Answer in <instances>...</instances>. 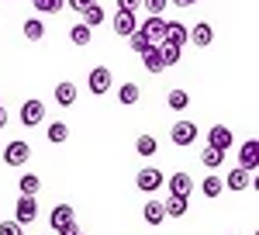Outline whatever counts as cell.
I'll return each mask as SVG.
<instances>
[{
    "mask_svg": "<svg viewBox=\"0 0 259 235\" xmlns=\"http://www.w3.org/2000/svg\"><path fill=\"white\" fill-rule=\"evenodd\" d=\"M49 228H52L56 235H73V232H76V215H73V208H69V204L52 208V215H49Z\"/></svg>",
    "mask_w": 259,
    "mask_h": 235,
    "instance_id": "1",
    "label": "cell"
},
{
    "mask_svg": "<svg viewBox=\"0 0 259 235\" xmlns=\"http://www.w3.org/2000/svg\"><path fill=\"white\" fill-rule=\"evenodd\" d=\"M169 142L180 145V149L194 145V142H197V125H194V121H173V125H169Z\"/></svg>",
    "mask_w": 259,
    "mask_h": 235,
    "instance_id": "2",
    "label": "cell"
},
{
    "mask_svg": "<svg viewBox=\"0 0 259 235\" xmlns=\"http://www.w3.org/2000/svg\"><path fill=\"white\" fill-rule=\"evenodd\" d=\"M41 121H45V104H41L38 97H28L21 104V125H24V128H35Z\"/></svg>",
    "mask_w": 259,
    "mask_h": 235,
    "instance_id": "3",
    "label": "cell"
},
{
    "mask_svg": "<svg viewBox=\"0 0 259 235\" xmlns=\"http://www.w3.org/2000/svg\"><path fill=\"white\" fill-rule=\"evenodd\" d=\"M35 218H38V201H35V197H28V194H21L18 204H14V221L24 228V225H31Z\"/></svg>",
    "mask_w": 259,
    "mask_h": 235,
    "instance_id": "4",
    "label": "cell"
},
{
    "mask_svg": "<svg viewBox=\"0 0 259 235\" xmlns=\"http://www.w3.org/2000/svg\"><path fill=\"white\" fill-rule=\"evenodd\" d=\"M28 159H31V145H28V142H7V149H4V163H7V166H24V163H28Z\"/></svg>",
    "mask_w": 259,
    "mask_h": 235,
    "instance_id": "5",
    "label": "cell"
},
{
    "mask_svg": "<svg viewBox=\"0 0 259 235\" xmlns=\"http://www.w3.org/2000/svg\"><path fill=\"white\" fill-rule=\"evenodd\" d=\"M111 83H114V76H111V69H107V66H97V69H90V76H87V87H90V94H107V90H111Z\"/></svg>",
    "mask_w": 259,
    "mask_h": 235,
    "instance_id": "6",
    "label": "cell"
},
{
    "mask_svg": "<svg viewBox=\"0 0 259 235\" xmlns=\"http://www.w3.org/2000/svg\"><path fill=\"white\" fill-rule=\"evenodd\" d=\"M239 166L245 170V173H252V170L259 166V142H256V138L242 142V149H239Z\"/></svg>",
    "mask_w": 259,
    "mask_h": 235,
    "instance_id": "7",
    "label": "cell"
},
{
    "mask_svg": "<svg viewBox=\"0 0 259 235\" xmlns=\"http://www.w3.org/2000/svg\"><path fill=\"white\" fill-rule=\"evenodd\" d=\"M135 187L145 190V194H152V190H159V187H162V173H159V170H152V166H145V170L135 173Z\"/></svg>",
    "mask_w": 259,
    "mask_h": 235,
    "instance_id": "8",
    "label": "cell"
},
{
    "mask_svg": "<svg viewBox=\"0 0 259 235\" xmlns=\"http://www.w3.org/2000/svg\"><path fill=\"white\" fill-rule=\"evenodd\" d=\"M187 42H194L197 49H207V45L214 42V28H211L207 21H200V24H194V28H187Z\"/></svg>",
    "mask_w": 259,
    "mask_h": 235,
    "instance_id": "9",
    "label": "cell"
},
{
    "mask_svg": "<svg viewBox=\"0 0 259 235\" xmlns=\"http://www.w3.org/2000/svg\"><path fill=\"white\" fill-rule=\"evenodd\" d=\"M139 28H142V35L152 42V45H159V42H162V31H166V21H162V18H152V14H145V21H142Z\"/></svg>",
    "mask_w": 259,
    "mask_h": 235,
    "instance_id": "10",
    "label": "cell"
},
{
    "mask_svg": "<svg viewBox=\"0 0 259 235\" xmlns=\"http://www.w3.org/2000/svg\"><path fill=\"white\" fill-rule=\"evenodd\" d=\"M207 145L218 149V152H225V149L232 145V128H228V125H214V128L207 132Z\"/></svg>",
    "mask_w": 259,
    "mask_h": 235,
    "instance_id": "11",
    "label": "cell"
},
{
    "mask_svg": "<svg viewBox=\"0 0 259 235\" xmlns=\"http://www.w3.org/2000/svg\"><path fill=\"white\" fill-rule=\"evenodd\" d=\"M162 42H169V45H177V49H183V45H187V24H180V21H166V31H162Z\"/></svg>",
    "mask_w": 259,
    "mask_h": 235,
    "instance_id": "12",
    "label": "cell"
},
{
    "mask_svg": "<svg viewBox=\"0 0 259 235\" xmlns=\"http://www.w3.org/2000/svg\"><path fill=\"white\" fill-rule=\"evenodd\" d=\"M135 28H139V21H135V14H132V11H118V14H114V35L128 38Z\"/></svg>",
    "mask_w": 259,
    "mask_h": 235,
    "instance_id": "13",
    "label": "cell"
},
{
    "mask_svg": "<svg viewBox=\"0 0 259 235\" xmlns=\"http://www.w3.org/2000/svg\"><path fill=\"white\" fill-rule=\"evenodd\" d=\"M187 208H190V197L169 194L166 201H162V211H166V218H183V215H187Z\"/></svg>",
    "mask_w": 259,
    "mask_h": 235,
    "instance_id": "14",
    "label": "cell"
},
{
    "mask_svg": "<svg viewBox=\"0 0 259 235\" xmlns=\"http://www.w3.org/2000/svg\"><path fill=\"white\" fill-rule=\"evenodd\" d=\"M166 183H169V194H177V197H190V190H194L190 173H173Z\"/></svg>",
    "mask_w": 259,
    "mask_h": 235,
    "instance_id": "15",
    "label": "cell"
},
{
    "mask_svg": "<svg viewBox=\"0 0 259 235\" xmlns=\"http://www.w3.org/2000/svg\"><path fill=\"white\" fill-rule=\"evenodd\" d=\"M142 218H145V225H162V218H166L162 201H145L142 204Z\"/></svg>",
    "mask_w": 259,
    "mask_h": 235,
    "instance_id": "16",
    "label": "cell"
},
{
    "mask_svg": "<svg viewBox=\"0 0 259 235\" xmlns=\"http://www.w3.org/2000/svg\"><path fill=\"white\" fill-rule=\"evenodd\" d=\"M225 183L232 187V190H245V187H252V173H245V170H232V173L225 176Z\"/></svg>",
    "mask_w": 259,
    "mask_h": 235,
    "instance_id": "17",
    "label": "cell"
},
{
    "mask_svg": "<svg viewBox=\"0 0 259 235\" xmlns=\"http://www.w3.org/2000/svg\"><path fill=\"white\" fill-rule=\"evenodd\" d=\"M104 18H107V14H104V7H100V4H90V7L83 11V24H87L90 31H94L97 24H104Z\"/></svg>",
    "mask_w": 259,
    "mask_h": 235,
    "instance_id": "18",
    "label": "cell"
},
{
    "mask_svg": "<svg viewBox=\"0 0 259 235\" xmlns=\"http://www.w3.org/2000/svg\"><path fill=\"white\" fill-rule=\"evenodd\" d=\"M156 149H159V142H156V135H139L135 138V152H139V156H156Z\"/></svg>",
    "mask_w": 259,
    "mask_h": 235,
    "instance_id": "19",
    "label": "cell"
},
{
    "mask_svg": "<svg viewBox=\"0 0 259 235\" xmlns=\"http://www.w3.org/2000/svg\"><path fill=\"white\" fill-rule=\"evenodd\" d=\"M38 187H41V176H35V173H24L18 180V190H21V194H28V197L38 194Z\"/></svg>",
    "mask_w": 259,
    "mask_h": 235,
    "instance_id": "20",
    "label": "cell"
},
{
    "mask_svg": "<svg viewBox=\"0 0 259 235\" xmlns=\"http://www.w3.org/2000/svg\"><path fill=\"white\" fill-rule=\"evenodd\" d=\"M73 100H76V83H59V87H56V104L69 107Z\"/></svg>",
    "mask_w": 259,
    "mask_h": 235,
    "instance_id": "21",
    "label": "cell"
},
{
    "mask_svg": "<svg viewBox=\"0 0 259 235\" xmlns=\"http://www.w3.org/2000/svg\"><path fill=\"white\" fill-rule=\"evenodd\" d=\"M45 135H49V142H52V145H62V142L69 138V128H66V121H52Z\"/></svg>",
    "mask_w": 259,
    "mask_h": 235,
    "instance_id": "22",
    "label": "cell"
},
{
    "mask_svg": "<svg viewBox=\"0 0 259 235\" xmlns=\"http://www.w3.org/2000/svg\"><path fill=\"white\" fill-rule=\"evenodd\" d=\"M156 49H159L162 66H177V62H180V49H177V45H169V42H159Z\"/></svg>",
    "mask_w": 259,
    "mask_h": 235,
    "instance_id": "23",
    "label": "cell"
},
{
    "mask_svg": "<svg viewBox=\"0 0 259 235\" xmlns=\"http://www.w3.org/2000/svg\"><path fill=\"white\" fill-rule=\"evenodd\" d=\"M142 62H145L149 73H162V59H159V49H156V45H152L149 52H142Z\"/></svg>",
    "mask_w": 259,
    "mask_h": 235,
    "instance_id": "24",
    "label": "cell"
},
{
    "mask_svg": "<svg viewBox=\"0 0 259 235\" xmlns=\"http://www.w3.org/2000/svg\"><path fill=\"white\" fill-rule=\"evenodd\" d=\"M200 163H204L207 170H218L221 163H225V152H218V149H211V145H207V149L200 152Z\"/></svg>",
    "mask_w": 259,
    "mask_h": 235,
    "instance_id": "25",
    "label": "cell"
},
{
    "mask_svg": "<svg viewBox=\"0 0 259 235\" xmlns=\"http://www.w3.org/2000/svg\"><path fill=\"white\" fill-rule=\"evenodd\" d=\"M41 35H45V24H41L38 18H28V21H24V38H28V42H38Z\"/></svg>",
    "mask_w": 259,
    "mask_h": 235,
    "instance_id": "26",
    "label": "cell"
},
{
    "mask_svg": "<svg viewBox=\"0 0 259 235\" xmlns=\"http://www.w3.org/2000/svg\"><path fill=\"white\" fill-rule=\"evenodd\" d=\"M31 4H35L38 14H59L62 7H66V0H31Z\"/></svg>",
    "mask_w": 259,
    "mask_h": 235,
    "instance_id": "27",
    "label": "cell"
},
{
    "mask_svg": "<svg viewBox=\"0 0 259 235\" xmlns=\"http://www.w3.org/2000/svg\"><path fill=\"white\" fill-rule=\"evenodd\" d=\"M200 190H204V197H211V201H214V197H218L221 190H225V183H221L218 176L211 173V176H207V180H204V183H200Z\"/></svg>",
    "mask_w": 259,
    "mask_h": 235,
    "instance_id": "28",
    "label": "cell"
},
{
    "mask_svg": "<svg viewBox=\"0 0 259 235\" xmlns=\"http://www.w3.org/2000/svg\"><path fill=\"white\" fill-rule=\"evenodd\" d=\"M166 104H169L173 111H183V107L190 104V94H187V90H169V97H166Z\"/></svg>",
    "mask_w": 259,
    "mask_h": 235,
    "instance_id": "29",
    "label": "cell"
},
{
    "mask_svg": "<svg viewBox=\"0 0 259 235\" xmlns=\"http://www.w3.org/2000/svg\"><path fill=\"white\" fill-rule=\"evenodd\" d=\"M128 42H132V49H135V52H149V49H152V42L145 38V35H142V28H135V31H132V35H128Z\"/></svg>",
    "mask_w": 259,
    "mask_h": 235,
    "instance_id": "30",
    "label": "cell"
},
{
    "mask_svg": "<svg viewBox=\"0 0 259 235\" xmlns=\"http://www.w3.org/2000/svg\"><path fill=\"white\" fill-rule=\"evenodd\" d=\"M118 100L124 104V107H132V104L139 100V87H135V83H124V87L118 90Z\"/></svg>",
    "mask_w": 259,
    "mask_h": 235,
    "instance_id": "31",
    "label": "cell"
},
{
    "mask_svg": "<svg viewBox=\"0 0 259 235\" xmlns=\"http://www.w3.org/2000/svg\"><path fill=\"white\" fill-rule=\"evenodd\" d=\"M69 42H76V45H90V28L87 24H73V31H69Z\"/></svg>",
    "mask_w": 259,
    "mask_h": 235,
    "instance_id": "32",
    "label": "cell"
},
{
    "mask_svg": "<svg viewBox=\"0 0 259 235\" xmlns=\"http://www.w3.org/2000/svg\"><path fill=\"white\" fill-rule=\"evenodd\" d=\"M142 4H145V11H149L152 18H162V11L169 7V0H142Z\"/></svg>",
    "mask_w": 259,
    "mask_h": 235,
    "instance_id": "33",
    "label": "cell"
},
{
    "mask_svg": "<svg viewBox=\"0 0 259 235\" xmlns=\"http://www.w3.org/2000/svg\"><path fill=\"white\" fill-rule=\"evenodd\" d=\"M0 235H24V228L18 221H0Z\"/></svg>",
    "mask_w": 259,
    "mask_h": 235,
    "instance_id": "34",
    "label": "cell"
},
{
    "mask_svg": "<svg viewBox=\"0 0 259 235\" xmlns=\"http://www.w3.org/2000/svg\"><path fill=\"white\" fill-rule=\"evenodd\" d=\"M66 4H69V7H73L76 14H83V11H87L90 4H97V0H66Z\"/></svg>",
    "mask_w": 259,
    "mask_h": 235,
    "instance_id": "35",
    "label": "cell"
},
{
    "mask_svg": "<svg viewBox=\"0 0 259 235\" xmlns=\"http://www.w3.org/2000/svg\"><path fill=\"white\" fill-rule=\"evenodd\" d=\"M139 7H142V0H118V11H132L135 14Z\"/></svg>",
    "mask_w": 259,
    "mask_h": 235,
    "instance_id": "36",
    "label": "cell"
},
{
    "mask_svg": "<svg viewBox=\"0 0 259 235\" xmlns=\"http://www.w3.org/2000/svg\"><path fill=\"white\" fill-rule=\"evenodd\" d=\"M169 4H177V7H190V4H197V0H169Z\"/></svg>",
    "mask_w": 259,
    "mask_h": 235,
    "instance_id": "37",
    "label": "cell"
},
{
    "mask_svg": "<svg viewBox=\"0 0 259 235\" xmlns=\"http://www.w3.org/2000/svg\"><path fill=\"white\" fill-rule=\"evenodd\" d=\"M4 125H7V107L0 104V128H4Z\"/></svg>",
    "mask_w": 259,
    "mask_h": 235,
    "instance_id": "38",
    "label": "cell"
},
{
    "mask_svg": "<svg viewBox=\"0 0 259 235\" xmlns=\"http://www.w3.org/2000/svg\"><path fill=\"white\" fill-rule=\"evenodd\" d=\"M73 235H83V232H80V228H76V232H73Z\"/></svg>",
    "mask_w": 259,
    "mask_h": 235,
    "instance_id": "39",
    "label": "cell"
}]
</instances>
